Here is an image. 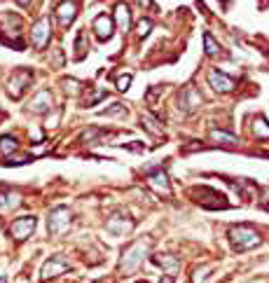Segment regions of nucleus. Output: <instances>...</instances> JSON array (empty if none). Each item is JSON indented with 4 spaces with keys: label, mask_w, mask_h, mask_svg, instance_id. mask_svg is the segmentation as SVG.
Masks as SVG:
<instances>
[{
    "label": "nucleus",
    "mask_w": 269,
    "mask_h": 283,
    "mask_svg": "<svg viewBox=\"0 0 269 283\" xmlns=\"http://www.w3.org/2000/svg\"><path fill=\"white\" fill-rule=\"evenodd\" d=\"M94 31H96V36L101 38V40H108V38L113 36V19L110 17H99L96 21H94Z\"/></svg>",
    "instance_id": "6e6552de"
},
{
    "label": "nucleus",
    "mask_w": 269,
    "mask_h": 283,
    "mask_svg": "<svg viewBox=\"0 0 269 283\" xmlns=\"http://www.w3.org/2000/svg\"><path fill=\"white\" fill-rule=\"evenodd\" d=\"M117 113H124V106H122V103H115V108L103 110V115H117Z\"/></svg>",
    "instance_id": "412c9836"
},
{
    "label": "nucleus",
    "mask_w": 269,
    "mask_h": 283,
    "mask_svg": "<svg viewBox=\"0 0 269 283\" xmlns=\"http://www.w3.org/2000/svg\"><path fill=\"white\" fill-rule=\"evenodd\" d=\"M129 84H131V75H124V78H119V80H117V89H122V91L129 89Z\"/></svg>",
    "instance_id": "aec40b11"
},
{
    "label": "nucleus",
    "mask_w": 269,
    "mask_h": 283,
    "mask_svg": "<svg viewBox=\"0 0 269 283\" xmlns=\"http://www.w3.org/2000/svg\"><path fill=\"white\" fill-rule=\"evenodd\" d=\"M161 283H173V279H171V276H166V279H164Z\"/></svg>",
    "instance_id": "5701e85b"
},
{
    "label": "nucleus",
    "mask_w": 269,
    "mask_h": 283,
    "mask_svg": "<svg viewBox=\"0 0 269 283\" xmlns=\"http://www.w3.org/2000/svg\"><path fill=\"white\" fill-rule=\"evenodd\" d=\"M19 5H28V2H31V0H17Z\"/></svg>",
    "instance_id": "b1692460"
},
{
    "label": "nucleus",
    "mask_w": 269,
    "mask_h": 283,
    "mask_svg": "<svg viewBox=\"0 0 269 283\" xmlns=\"http://www.w3.org/2000/svg\"><path fill=\"white\" fill-rule=\"evenodd\" d=\"M208 84H211L215 91H220V94H227V91H232L234 89V80L232 78H227V75L220 73V71L208 73Z\"/></svg>",
    "instance_id": "39448f33"
},
{
    "label": "nucleus",
    "mask_w": 269,
    "mask_h": 283,
    "mask_svg": "<svg viewBox=\"0 0 269 283\" xmlns=\"http://www.w3.org/2000/svg\"><path fill=\"white\" fill-rule=\"evenodd\" d=\"M33 230H36V218H31V215L17 218V220L9 225V232H12V237L17 241H24L26 237H31V232Z\"/></svg>",
    "instance_id": "20e7f679"
},
{
    "label": "nucleus",
    "mask_w": 269,
    "mask_h": 283,
    "mask_svg": "<svg viewBox=\"0 0 269 283\" xmlns=\"http://www.w3.org/2000/svg\"><path fill=\"white\" fill-rule=\"evenodd\" d=\"M0 120H2V113H0Z\"/></svg>",
    "instance_id": "393cba45"
},
{
    "label": "nucleus",
    "mask_w": 269,
    "mask_h": 283,
    "mask_svg": "<svg viewBox=\"0 0 269 283\" xmlns=\"http://www.w3.org/2000/svg\"><path fill=\"white\" fill-rule=\"evenodd\" d=\"M71 225V211L66 208V206H59V208H54L49 213V220H47V227L52 234H61L66 227Z\"/></svg>",
    "instance_id": "f03ea898"
},
{
    "label": "nucleus",
    "mask_w": 269,
    "mask_h": 283,
    "mask_svg": "<svg viewBox=\"0 0 269 283\" xmlns=\"http://www.w3.org/2000/svg\"><path fill=\"white\" fill-rule=\"evenodd\" d=\"M150 28H153V24H150V19H145V21H141V24H138V36L145 38L148 33H150Z\"/></svg>",
    "instance_id": "6ab92c4d"
},
{
    "label": "nucleus",
    "mask_w": 269,
    "mask_h": 283,
    "mask_svg": "<svg viewBox=\"0 0 269 283\" xmlns=\"http://www.w3.org/2000/svg\"><path fill=\"white\" fill-rule=\"evenodd\" d=\"M141 248H143V246H141V243H136V246L131 248L129 253H126V257H124V260H122V267H124V269H134V267H136V262L141 260V257L136 255V253H138Z\"/></svg>",
    "instance_id": "f8f14e48"
},
{
    "label": "nucleus",
    "mask_w": 269,
    "mask_h": 283,
    "mask_svg": "<svg viewBox=\"0 0 269 283\" xmlns=\"http://www.w3.org/2000/svg\"><path fill=\"white\" fill-rule=\"evenodd\" d=\"M213 138H215V141H223V145H234V143H236V138H234V136H230V133H223V131H213Z\"/></svg>",
    "instance_id": "a211bd4d"
},
{
    "label": "nucleus",
    "mask_w": 269,
    "mask_h": 283,
    "mask_svg": "<svg viewBox=\"0 0 269 283\" xmlns=\"http://www.w3.org/2000/svg\"><path fill=\"white\" fill-rule=\"evenodd\" d=\"M150 185L157 190V192H164V195H169V180H166V173L164 171H157V173H153L150 176Z\"/></svg>",
    "instance_id": "9d476101"
},
{
    "label": "nucleus",
    "mask_w": 269,
    "mask_h": 283,
    "mask_svg": "<svg viewBox=\"0 0 269 283\" xmlns=\"http://www.w3.org/2000/svg\"><path fill=\"white\" fill-rule=\"evenodd\" d=\"M117 21H119V28H122V31H129L131 14H129V7H126V5H117Z\"/></svg>",
    "instance_id": "ddd939ff"
},
{
    "label": "nucleus",
    "mask_w": 269,
    "mask_h": 283,
    "mask_svg": "<svg viewBox=\"0 0 269 283\" xmlns=\"http://www.w3.org/2000/svg\"><path fill=\"white\" fill-rule=\"evenodd\" d=\"M14 150H17V141H14L12 136H2V138H0V152L7 155V152H14Z\"/></svg>",
    "instance_id": "dca6fc26"
},
{
    "label": "nucleus",
    "mask_w": 269,
    "mask_h": 283,
    "mask_svg": "<svg viewBox=\"0 0 269 283\" xmlns=\"http://www.w3.org/2000/svg\"><path fill=\"white\" fill-rule=\"evenodd\" d=\"M52 103V96H49V91H40L33 101H31V110L33 113H45L47 108Z\"/></svg>",
    "instance_id": "1a4fd4ad"
},
{
    "label": "nucleus",
    "mask_w": 269,
    "mask_h": 283,
    "mask_svg": "<svg viewBox=\"0 0 269 283\" xmlns=\"http://www.w3.org/2000/svg\"><path fill=\"white\" fill-rule=\"evenodd\" d=\"M49 36H52V28H49V19L42 17L36 21V26L31 31V40L36 44V49H42L47 42H49Z\"/></svg>",
    "instance_id": "7ed1b4c3"
},
{
    "label": "nucleus",
    "mask_w": 269,
    "mask_h": 283,
    "mask_svg": "<svg viewBox=\"0 0 269 283\" xmlns=\"http://www.w3.org/2000/svg\"><path fill=\"white\" fill-rule=\"evenodd\" d=\"M28 82H31V73H28V71L14 73V75H12V80H9V94H12V98H19V96H21Z\"/></svg>",
    "instance_id": "423d86ee"
},
{
    "label": "nucleus",
    "mask_w": 269,
    "mask_h": 283,
    "mask_svg": "<svg viewBox=\"0 0 269 283\" xmlns=\"http://www.w3.org/2000/svg\"><path fill=\"white\" fill-rule=\"evenodd\" d=\"M253 131H255V136H262V138H269V126H267V122H265L262 117H258V120L253 122Z\"/></svg>",
    "instance_id": "2eb2a0df"
},
{
    "label": "nucleus",
    "mask_w": 269,
    "mask_h": 283,
    "mask_svg": "<svg viewBox=\"0 0 269 283\" xmlns=\"http://www.w3.org/2000/svg\"><path fill=\"white\" fill-rule=\"evenodd\" d=\"M204 47H206V54H208V56H215V54H220V44L215 42L211 33H204Z\"/></svg>",
    "instance_id": "4468645a"
},
{
    "label": "nucleus",
    "mask_w": 269,
    "mask_h": 283,
    "mask_svg": "<svg viewBox=\"0 0 269 283\" xmlns=\"http://www.w3.org/2000/svg\"><path fill=\"white\" fill-rule=\"evenodd\" d=\"M141 122H143V124H145V129H148V131H153L154 136H159V133H161V126H154V124H159L157 120H154V117L143 115V117H141Z\"/></svg>",
    "instance_id": "f3484780"
},
{
    "label": "nucleus",
    "mask_w": 269,
    "mask_h": 283,
    "mask_svg": "<svg viewBox=\"0 0 269 283\" xmlns=\"http://www.w3.org/2000/svg\"><path fill=\"white\" fill-rule=\"evenodd\" d=\"M66 269H68L66 260H61V257H54L52 262H47V267H45V279H49V276H56L54 272H66Z\"/></svg>",
    "instance_id": "9b49d317"
},
{
    "label": "nucleus",
    "mask_w": 269,
    "mask_h": 283,
    "mask_svg": "<svg viewBox=\"0 0 269 283\" xmlns=\"http://www.w3.org/2000/svg\"><path fill=\"white\" fill-rule=\"evenodd\" d=\"M75 9H77V5L73 2V0H63L61 5H59V9H56V17H59V21H61V26H71L73 21H75Z\"/></svg>",
    "instance_id": "0eeeda50"
},
{
    "label": "nucleus",
    "mask_w": 269,
    "mask_h": 283,
    "mask_svg": "<svg viewBox=\"0 0 269 283\" xmlns=\"http://www.w3.org/2000/svg\"><path fill=\"white\" fill-rule=\"evenodd\" d=\"M138 5H143V7H153V0H138Z\"/></svg>",
    "instance_id": "4be33fe9"
},
{
    "label": "nucleus",
    "mask_w": 269,
    "mask_h": 283,
    "mask_svg": "<svg viewBox=\"0 0 269 283\" xmlns=\"http://www.w3.org/2000/svg\"><path fill=\"white\" fill-rule=\"evenodd\" d=\"M230 237H232V243L236 250H246V248H253L255 243H260V237H258V232L248 227V225H239V227H234L230 232Z\"/></svg>",
    "instance_id": "f257e3e1"
}]
</instances>
